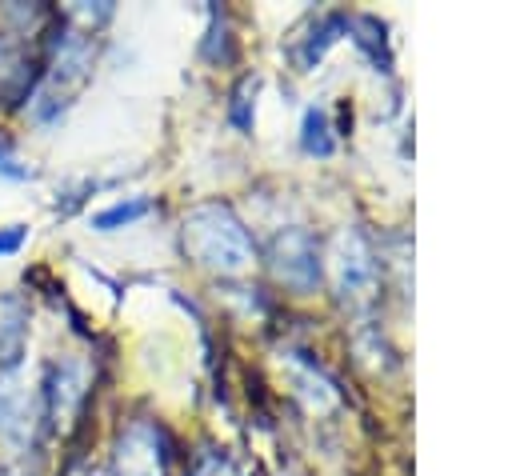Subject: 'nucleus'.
Masks as SVG:
<instances>
[{"label": "nucleus", "instance_id": "9b49d317", "mask_svg": "<svg viewBox=\"0 0 512 476\" xmlns=\"http://www.w3.org/2000/svg\"><path fill=\"white\" fill-rule=\"evenodd\" d=\"M304 148H308V152H320V156H328V152H332L324 112H308V116H304Z\"/></svg>", "mask_w": 512, "mask_h": 476}, {"label": "nucleus", "instance_id": "20e7f679", "mask_svg": "<svg viewBox=\"0 0 512 476\" xmlns=\"http://www.w3.org/2000/svg\"><path fill=\"white\" fill-rule=\"evenodd\" d=\"M116 476H168V440L152 420H132L112 452Z\"/></svg>", "mask_w": 512, "mask_h": 476}, {"label": "nucleus", "instance_id": "9d476101", "mask_svg": "<svg viewBox=\"0 0 512 476\" xmlns=\"http://www.w3.org/2000/svg\"><path fill=\"white\" fill-rule=\"evenodd\" d=\"M344 28V16H324L316 28H312V36H308V48H304V64H312V60H320V52L336 40L332 32H340Z\"/></svg>", "mask_w": 512, "mask_h": 476}, {"label": "nucleus", "instance_id": "6e6552de", "mask_svg": "<svg viewBox=\"0 0 512 476\" xmlns=\"http://www.w3.org/2000/svg\"><path fill=\"white\" fill-rule=\"evenodd\" d=\"M28 344V304L16 292L0 296V372H12Z\"/></svg>", "mask_w": 512, "mask_h": 476}, {"label": "nucleus", "instance_id": "423d86ee", "mask_svg": "<svg viewBox=\"0 0 512 476\" xmlns=\"http://www.w3.org/2000/svg\"><path fill=\"white\" fill-rule=\"evenodd\" d=\"M84 396H88L84 364H76V360L56 364L48 372V380H44V416L52 420V428L68 432L72 420H76V412H80V404H84Z\"/></svg>", "mask_w": 512, "mask_h": 476}, {"label": "nucleus", "instance_id": "39448f33", "mask_svg": "<svg viewBox=\"0 0 512 476\" xmlns=\"http://www.w3.org/2000/svg\"><path fill=\"white\" fill-rule=\"evenodd\" d=\"M332 276L344 300H364L376 284V260L360 232H340L332 244Z\"/></svg>", "mask_w": 512, "mask_h": 476}, {"label": "nucleus", "instance_id": "ddd939ff", "mask_svg": "<svg viewBox=\"0 0 512 476\" xmlns=\"http://www.w3.org/2000/svg\"><path fill=\"white\" fill-rule=\"evenodd\" d=\"M20 244H24V228H20V224H16L12 232H0V256H4V252H16Z\"/></svg>", "mask_w": 512, "mask_h": 476}, {"label": "nucleus", "instance_id": "f257e3e1", "mask_svg": "<svg viewBox=\"0 0 512 476\" xmlns=\"http://www.w3.org/2000/svg\"><path fill=\"white\" fill-rule=\"evenodd\" d=\"M184 248L196 264L220 272V276H240L256 260V244L248 228L236 220L228 204H196L184 216Z\"/></svg>", "mask_w": 512, "mask_h": 476}, {"label": "nucleus", "instance_id": "f8f14e48", "mask_svg": "<svg viewBox=\"0 0 512 476\" xmlns=\"http://www.w3.org/2000/svg\"><path fill=\"white\" fill-rule=\"evenodd\" d=\"M0 176L4 180H32V168H24L8 140H0Z\"/></svg>", "mask_w": 512, "mask_h": 476}, {"label": "nucleus", "instance_id": "f03ea898", "mask_svg": "<svg viewBox=\"0 0 512 476\" xmlns=\"http://www.w3.org/2000/svg\"><path fill=\"white\" fill-rule=\"evenodd\" d=\"M88 72H92V44L80 32L56 36L52 60H48V68H44L36 92H32V116L44 120V124L56 120L72 104V96L84 88Z\"/></svg>", "mask_w": 512, "mask_h": 476}, {"label": "nucleus", "instance_id": "1a4fd4ad", "mask_svg": "<svg viewBox=\"0 0 512 476\" xmlns=\"http://www.w3.org/2000/svg\"><path fill=\"white\" fill-rule=\"evenodd\" d=\"M148 200H120V204H112V208H104V212H96L92 216V224L100 228V232H112V228H120V224H132V220H140V216H148Z\"/></svg>", "mask_w": 512, "mask_h": 476}, {"label": "nucleus", "instance_id": "0eeeda50", "mask_svg": "<svg viewBox=\"0 0 512 476\" xmlns=\"http://www.w3.org/2000/svg\"><path fill=\"white\" fill-rule=\"evenodd\" d=\"M40 412H44V408H36V404L28 400V392H24L12 376H0V436H8V440H16V444L32 440V428H36Z\"/></svg>", "mask_w": 512, "mask_h": 476}, {"label": "nucleus", "instance_id": "7ed1b4c3", "mask_svg": "<svg viewBox=\"0 0 512 476\" xmlns=\"http://www.w3.org/2000/svg\"><path fill=\"white\" fill-rule=\"evenodd\" d=\"M268 268L272 276L292 288V292H312L320 284V252H316V240L312 232L304 228H284L272 248H268Z\"/></svg>", "mask_w": 512, "mask_h": 476}]
</instances>
